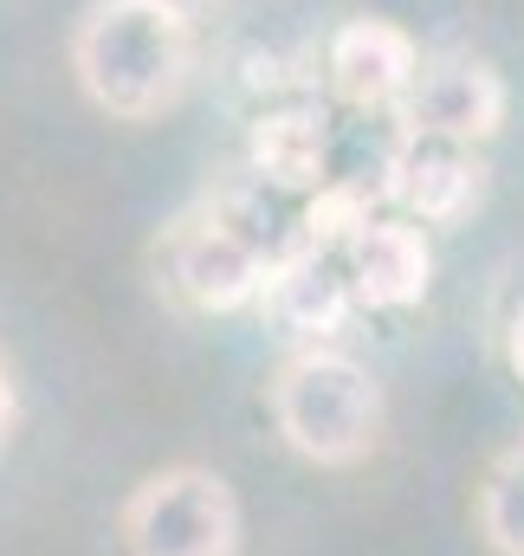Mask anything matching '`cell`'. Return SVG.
Segmentation results:
<instances>
[{
    "label": "cell",
    "mask_w": 524,
    "mask_h": 556,
    "mask_svg": "<svg viewBox=\"0 0 524 556\" xmlns=\"http://www.w3.org/2000/svg\"><path fill=\"white\" fill-rule=\"evenodd\" d=\"M370 220H376V194H370V188H357V181H324V188L304 201V214H298V240L317 247V253H344Z\"/></svg>",
    "instance_id": "obj_12"
},
{
    "label": "cell",
    "mask_w": 524,
    "mask_h": 556,
    "mask_svg": "<svg viewBox=\"0 0 524 556\" xmlns=\"http://www.w3.org/2000/svg\"><path fill=\"white\" fill-rule=\"evenodd\" d=\"M201 65L195 20L162 13L149 0H91L72 26V78L78 91L117 117V124H155L169 117Z\"/></svg>",
    "instance_id": "obj_1"
},
{
    "label": "cell",
    "mask_w": 524,
    "mask_h": 556,
    "mask_svg": "<svg viewBox=\"0 0 524 556\" xmlns=\"http://www.w3.org/2000/svg\"><path fill=\"white\" fill-rule=\"evenodd\" d=\"M486 175H492V168H486L479 149L440 142V137H408V130H401V142H395V155H389L383 194H389L408 220H421V227H460V220L479 214Z\"/></svg>",
    "instance_id": "obj_7"
},
{
    "label": "cell",
    "mask_w": 524,
    "mask_h": 556,
    "mask_svg": "<svg viewBox=\"0 0 524 556\" xmlns=\"http://www.w3.org/2000/svg\"><path fill=\"white\" fill-rule=\"evenodd\" d=\"M149 7H162V13H182V20H201L214 0H149Z\"/></svg>",
    "instance_id": "obj_15"
},
{
    "label": "cell",
    "mask_w": 524,
    "mask_h": 556,
    "mask_svg": "<svg viewBox=\"0 0 524 556\" xmlns=\"http://www.w3.org/2000/svg\"><path fill=\"white\" fill-rule=\"evenodd\" d=\"M265 402H272L278 440L311 466H363L383 446V427H389L383 382L330 343L291 350L272 369Z\"/></svg>",
    "instance_id": "obj_2"
},
{
    "label": "cell",
    "mask_w": 524,
    "mask_h": 556,
    "mask_svg": "<svg viewBox=\"0 0 524 556\" xmlns=\"http://www.w3.org/2000/svg\"><path fill=\"white\" fill-rule=\"evenodd\" d=\"M506 363H512V376L524 382V304L506 317Z\"/></svg>",
    "instance_id": "obj_13"
},
{
    "label": "cell",
    "mask_w": 524,
    "mask_h": 556,
    "mask_svg": "<svg viewBox=\"0 0 524 556\" xmlns=\"http://www.w3.org/2000/svg\"><path fill=\"white\" fill-rule=\"evenodd\" d=\"M260 311L278 337H291L298 350L311 343H330L350 311H357V291H350V273H344V253H317V247H298L285 253L272 273H265Z\"/></svg>",
    "instance_id": "obj_8"
},
{
    "label": "cell",
    "mask_w": 524,
    "mask_h": 556,
    "mask_svg": "<svg viewBox=\"0 0 524 556\" xmlns=\"http://www.w3.org/2000/svg\"><path fill=\"white\" fill-rule=\"evenodd\" d=\"M247 175L272 194H317L330 175V130L311 104H272L247 130Z\"/></svg>",
    "instance_id": "obj_10"
},
{
    "label": "cell",
    "mask_w": 524,
    "mask_h": 556,
    "mask_svg": "<svg viewBox=\"0 0 524 556\" xmlns=\"http://www.w3.org/2000/svg\"><path fill=\"white\" fill-rule=\"evenodd\" d=\"M240 498L214 466H162L117 511L124 556H240Z\"/></svg>",
    "instance_id": "obj_3"
},
{
    "label": "cell",
    "mask_w": 524,
    "mask_h": 556,
    "mask_svg": "<svg viewBox=\"0 0 524 556\" xmlns=\"http://www.w3.org/2000/svg\"><path fill=\"white\" fill-rule=\"evenodd\" d=\"M421 46L408 26H395L383 13H350L330 39H324V85L337 104L350 111H401L421 72Z\"/></svg>",
    "instance_id": "obj_6"
},
{
    "label": "cell",
    "mask_w": 524,
    "mask_h": 556,
    "mask_svg": "<svg viewBox=\"0 0 524 556\" xmlns=\"http://www.w3.org/2000/svg\"><path fill=\"white\" fill-rule=\"evenodd\" d=\"M13 420H20V395H13V376L0 369V446H7V433H13Z\"/></svg>",
    "instance_id": "obj_14"
},
{
    "label": "cell",
    "mask_w": 524,
    "mask_h": 556,
    "mask_svg": "<svg viewBox=\"0 0 524 556\" xmlns=\"http://www.w3.org/2000/svg\"><path fill=\"white\" fill-rule=\"evenodd\" d=\"M344 273L363 311H414L434 285V240L408 214H376L344 247Z\"/></svg>",
    "instance_id": "obj_9"
},
{
    "label": "cell",
    "mask_w": 524,
    "mask_h": 556,
    "mask_svg": "<svg viewBox=\"0 0 524 556\" xmlns=\"http://www.w3.org/2000/svg\"><path fill=\"white\" fill-rule=\"evenodd\" d=\"M506 111H512V91H506V78L492 72V59L447 46V52H427V59H421L414 91H408V104L395 111V124H401L408 137H440V142L479 149V142H492L506 130Z\"/></svg>",
    "instance_id": "obj_5"
},
{
    "label": "cell",
    "mask_w": 524,
    "mask_h": 556,
    "mask_svg": "<svg viewBox=\"0 0 524 556\" xmlns=\"http://www.w3.org/2000/svg\"><path fill=\"white\" fill-rule=\"evenodd\" d=\"M149 273H155V291H162L175 311L227 317V311L260 304L272 260H265L247 233H234L214 207H195V214H182V220H169V227L155 233Z\"/></svg>",
    "instance_id": "obj_4"
},
{
    "label": "cell",
    "mask_w": 524,
    "mask_h": 556,
    "mask_svg": "<svg viewBox=\"0 0 524 556\" xmlns=\"http://www.w3.org/2000/svg\"><path fill=\"white\" fill-rule=\"evenodd\" d=\"M479 538L492 556H524V446H506L479 479Z\"/></svg>",
    "instance_id": "obj_11"
}]
</instances>
